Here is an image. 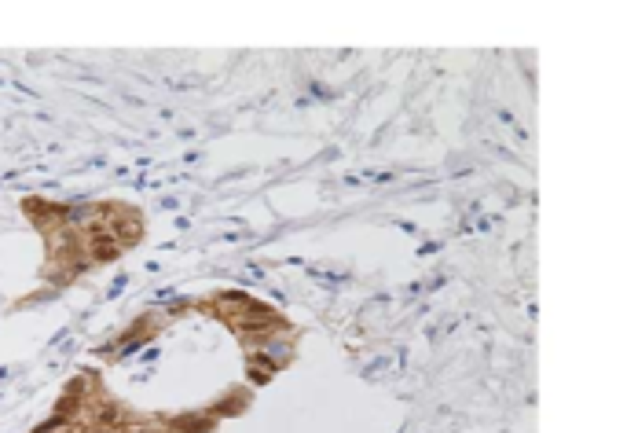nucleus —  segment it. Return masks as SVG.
<instances>
[{"mask_svg":"<svg viewBox=\"0 0 627 433\" xmlns=\"http://www.w3.org/2000/svg\"><path fill=\"white\" fill-rule=\"evenodd\" d=\"M118 253H121V246H118V239L110 235V232H103V235L88 239V261H100V265H107V261H114Z\"/></svg>","mask_w":627,"mask_h":433,"instance_id":"obj_1","label":"nucleus"},{"mask_svg":"<svg viewBox=\"0 0 627 433\" xmlns=\"http://www.w3.org/2000/svg\"><path fill=\"white\" fill-rule=\"evenodd\" d=\"M213 305L220 312H228V319L231 316H238V312H246L250 305H253V298L246 294V291H220L217 298H213Z\"/></svg>","mask_w":627,"mask_h":433,"instance_id":"obj_2","label":"nucleus"},{"mask_svg":"<svg viewBox=\"0 0 627 433\" xmlns=\"http://www.w3.org/2000/svg\"><path fill=\"white\" fill-rule=\"evenodd\" d=\"M173 429L176 433H209L213 419L209 415H180V419H173Z\"/></svg>","mask_w":627,"mask_h":433,"instance_id":"obj_3","label":"nucleus"},{"mask_svg":"<svg viewBox=\"0 0 627 433\" xmlns=\"http://www.w3.org/2000/svg\"><path fill=\"white\" fill-rule=\"evenodd\" d=\"M246 404H250L246 393H228L224 400H217V404H213V415H238Z\"/></svg>","mask_w":627,"mask_h":433,"instance_id":"obj_4","label":"nucleus"},{"mask_svg":"<svg viewBox=\"0 0 627 433\" xmlns=\"http://www.w3.org/2000/svg\"><path fill=\"white\" fill-rule=\"evenodd\" d=\"M77 411H81V397H77V393H67V397L55 404V415H62V419H74Z\"/></svg>","mask_w":627,"mask_h":433,"instance_id":"obj_5","label":"nucleus"},{"mask_svg":"<svg viewBox=\"0 0 627 433\" xmlns=\"http://www.w3.org/2000/svg\"><path fill=\"white\" fill-rule=\"evenodd\" d=\"M118 419H121V408H118V404H103L100 411H95V422H100V426H114Z\"/></svg>","mask_w":627,"mask_h":433,"instance_id":"obj_6","label":"nucleus"},{"mask_svg":"<svg viewBox=\"0 0 627 433\" xmlns=\"http://www.w3.org/2000/svg\"><path fill=\"white\" fill-rule=\"evenodd\" d=\"M67 422H70V419H62V415H52V419L41 422L34 433H55V429H67Z\"/></svg>","mask_w":627,"mask_h":433,"instance_id":"obj_7","label":"nucleus"},{"mask_svg":"<svg viewBox=\"0 0 627 433\" xmlns=\"http://www.w3.org/2000/svg\"><path fill=\"white\" fill-rule=\"evenodd\" d=\"M250 378H253V386H264V382H268V378H276V375L264 371V367H253V364H250Z\"/></svg>","mask_w":627,"mask_h":433,"instance_id":"obj_8","label":"nucleus"},{"mask_svg":"<svg viewBox=\"0 0 627 433\" xmlns=\"http://www.w3.org/2000/svg\"><path fill=\"white\" fill-rule=\"evenodd\" d=\"M62 433H74V429H62Z\"/></svg>","mask_w":627,"mask_h":433,"instance_id":"obj_9","label":"nucleus"}]
</instances>
